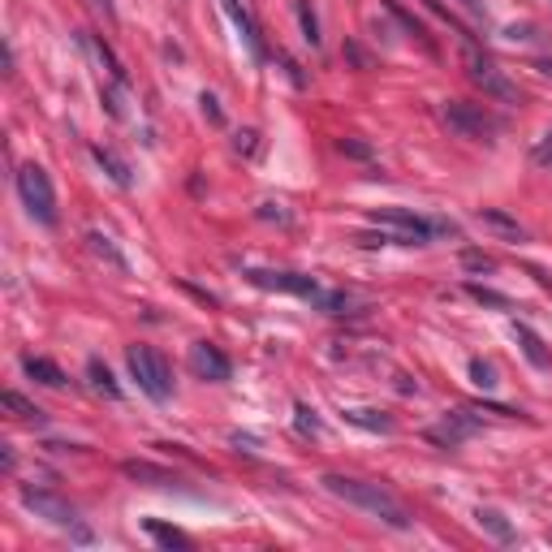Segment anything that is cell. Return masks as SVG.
<instances>
[{
    "instance_id": "obj_5",
    "label": "cell",
    "mask_w": 552,
    "mask_h": 552,
    "mask_svg": "<svg viewBox=\"0 0 552 552\" xmlns=\"http://www.w3.org/2000/svg\"><path fill=\"white\" fill-rule=\"evenodd\" d=\"M462 61H466V78H471L483 95H492V100H501V104H522V91L505 78V69L479 44H471V39H466V48H462Z\"/></svg>"
},
{
    "instance_id": "obj_10",
    "label": "cell",
    "mask_w": 552,
    "mask_h": 552,
    "mask_svg": "<svg viewBox=\"0 0 552 552\" xmlns=\"http://www.w3.org/2000/svg\"><path fill=\"white\" fill-rule=\"evenodd\" d=\"M220 9L229 13L233 31H238V39L246 44V52H251V61H255V65H264V61H268V44H264V31H259V22H255L251 5H246V0H220Z\"/></svg>"
},
{
    "instance_id": "obj_3",
    "label": "cell",
    "mask_w": 552,
    "mask_h": 552,
    "mask_svg": "<svg viewBox=\"0 0 552 552\" xmlns=\"http://www.w3.org/2000/svg\"><path fill=\"white\" fill-rule=\"evenodd\" d=\"M126 367H130V376L138 380V389H143L151 402H169L173 397V367L156 345H130Z\"/></svg>"
},
{
    "instance_id": "obj_25",
    "label": "cell",
    "mask_w": 552,
    "mask_h": 552,
    "mask_svg": "<svg viewBox=\"0 0 552 552\" xmlns=\"http://www.w3.org/2000/svg\"><path fill=\"white\" fill-rule=\"evenodd\" d=\"M466 294H471L475 302H483V307H501V311H514V302H509L505 294H496V289H483V285H466Z\"/></svg>"
},
{
    "instance_id": "obj_2",
    "label": "cell",
    "mask_w": 552,
    "mask_h": 552,
    "mask_svg": "<svg viewBox=\"0 0 552 552\" xmlns=\"http://www.w3.org/2000/svg\"><path fill=\"white\" fill-rule=\"evenodd\" d=\"M367 220L380 229H393L397 246H427L436 233H458L453 220H427V216H414L410 207H371Z\"/></svg>"
},
{
    "instance_id": "obj_27",
    "label": "cell",
    "mask_w": 552,
    "mask_h": 552,
    "mask_svg": "<svg viewBox=\"0 0 552 552\" xmlns=\"http://www.w3.org/2000/svg\"><path fill=\"white\" fill-rule=\"evenodd\" d=\"M531 164H535V169H552V130L531 147Z\"/></svg>"
},
{
    "instance_id": "obj_20",
    "label": "cell",
    "mask_w": 552,
    "mask_h": 552,
    "mask_svg": "<svg viewBox=\"0 0 552 552\" xmlns=\"http://www.w3.org/2000/svg\"><path fill=\"white\" fill-rule=\"evenodd\" d=\"M294 13H298V26H302V39L311 48H320V18H315V0H294Z\"/></svg>"
},
{
    "instance_id": "obj_17",
    "label": "cell",
    "mask_w": 552,
    "mask_h": 552,
    "mask_svg": "<svg viewBox=\"0 0 552 552\" xmlns=\"http://www.w3.org/2000/svg\"><path fill=\"white\" fill-rule=\"evenodd\" d=\"M514 337H518V345H522V354L531 358V367H540V371H548V367H552V354L544 350V341L535 337L527 324H514Z\"/></svg>"
},
{
    "instance_id": "obj_9",
    "label": "cell",
    "mask_w": 552,
    "mask_h": 552,
    "mask_svg": "<svg viewBox=\"0 0 552 552\" xmlns=\"http://www.w3.org/2000/svg\"><path fill=\"white\" fill-rule=\"evenodd\" d=\"M246 281L259 285V289H272V294H294V298H307V302H320L324 298V285L307 272H272V268H251Z\"/></svg>"
},
{
    "instance_id": "obj_18",
    "label": "cell",
    "mask_w": 552,
    "mask_h": 552,
    "mask_svg": "<svg viewBox=\"0 0 552 552\" xmlns=\"http://www.w3.org/2000/svg\"><path fill=\"white\" fill-rule=\"evenodd\" d=\"M0 406H5L13 419H22V423H44V410H39L35 402H26V397L18 389H5V397H0Z\"/></svg>"
},
{
    "instance_id": "obj_8",
    "label": "cell",
    "mask_w": 552,
    "mask_h": 552,
    "mask_svg": "<svg viewBox=\"0 0 552 552\" xmlns=\"http://www.w3.org/2000/svg\"><path fill=\"white\" fill-rule=\"evenodd\" d=\"M483 427V419H479V410L475 406H462V410H449V414H440V423H432L427 427V440H432L436 449H462L466 440H471L475 432Z\"/></svg>"
},
{
    "instance_id": "obj_24",
    "label": "cell",
    "mask_w": 552,
    "mask_h": 552,
    "mask_svg": "<svg viewBox=\"0 0 552 552\" xmlns=\"http://www.w3.org/2000/svg\"><path fill=\"white\" fill-rule=\"evenodd\" d=\"M471 380L479 384L483 393H492L496 384H501V371H496V367L488 363V358H471Z\"/></svg>"
},
{
    "instance_id": "obj_6",
    "label": "cell",
    "mask_w": 552,
    "mask_h": 552,
    "mask_svg": "<svg viewBox=\"0 0 552 552\" xmlns=\"http://www.w3.org/2000/svg\"><path fill=\"white\" fill-rule=\"evenodd\" d=\"M440 121L458 138H475V143H492L501 134V117H492L488 108L471 100H445L440 104Z\"/></svg>"
},
{
    "instance_id": "obj_22",
    "label": "cell",
    "mask_w": 552,
    "mask_h": 552,
    "mask_svg": "<svg viewBox=\"0 0 552 552\" xmlns=\"http://www.w3.org/2000/svg\"><path fill=\"white\" fill-rule=\"evenodd\" d=\"M479 527L483 531H488V535H496V540H501V544H509V540H518V531L514 527H509V522H505V514H496V509H479Z\"/></svg>"
},
{
    "instance_id": "obj_32",
    "label": "cell",
    "mask_w": 552,
    "mask_h": 552,
    "mask_svg": "<svg viewBox=\"0 0 552 552\" xmlns=\"http://www.w3.org/2000/svg\"><path fill=\"white\" fill-rule=\"evenodd\" d=\"M255 138H259L255 130H242V134H238V143H233V147H238V151H246V156H251V151H255Z\"/></svg>"
},
{
    "instance_id": "obj_21",
    "label": "cell",
    "mask_w": 552,
    "mask_h": 552,
    "mask_svg": "<svg viewBox=\"0 0 552 552\" xmlns=\"http://www.w3.org/2000/svg\"><path fill=\"white\" fill-rule=\"evenodd\" d=\"M143 531H147L160 548H190V535H182L177 527H164V522H156V518H143Z\"/></svg>"
},
{
    "instance_id": "obj_12",
    "label": "cell",
    "mask_w": 552,
    "mask_h": 552,
    "mask_svg": "<svg viewBox=\"0 0 552 552\" xmlns=\"http://www.w3.org/2000/svg\"><path fill=\"white\" fill-rule=\"evenodd\" d=\"M479 225L492 229V233H501L505 242H527V229H522L509 212H501V207H479Z\"/></svg>"
},
{
    "instance_id": "obj_11",
    "label": "cell",
    "mask_w": 552,
    "mask_h": 552,
    "mask_svg": "<svg viewBox=\"0 0 552 552\" xmlns=\"http://www.w3.org/2000/svg\"><path fill=\"white\" fill-rule=\"evenodd\" d=\"M190 371H195L199 380L225 384V380L233 376V363H229V354L220 350V345H212V341H195V345H190Z\"/></svg>"
},
{
    "instance_id": "obj_26",
    "label": "cell",
    "mask_w": 552,
    "mask_h": 552,
    "mask_svg": "<svg viewBox=\"0 0 552 552\" xmlns=\"http://www.w3.org/2000/svg\"><path fill=\"white\" fill-rule=\"evenodd\" d=\"M294 427H298L302 436H320V419H315V410H311L307 402L294 406Z\"/></svg>"
},
{
    "instance_id": "obj_7",
    "label": "cell",
    "mask_w": 552,
    "mask_h": 552,
    "mask_svg": "<svg viewBox=\"0 0 552 552\" xmlns=\"http://www.w3.org/2000/svg\"><path fill=\"white\" fill-rule=\"evenodd\" d=\"M18 501H22L26 509H31L35 518L52 522V527L74 531L78 540H91V531H87V527H78V509H74V501H65L61 492H52V488H31V483H22V488H18Z\"/></svg>"
},
{
    "instance_id": "obj_33",
    "label": "cell",
    "mask_w": 552,
    "mask_h": 552,
    "mask_svg": "<svg viewBox=\"0 0 552 552\" xmlns=\"http://www.w3.org/2000/svg\"><path fill=\"white\" fill-rule=\"evenodd\" d=\"M264 220H289L285 212H281V203H264V212H259Z\"/></svg>"
},
{
    "instance_id": "obj_30",
    "label": "cell",
    "mask_w": 552,
    "mask_h": 552,
    "mask_svg": "<svg viewBox=\"0 0 552 552\" xmlns=\"http://www.w3.org/2000/svg\"><path fill=\"white\" fill-rule=\"evenodd\" d=\"M341 151H345V156H354V160H371V147L358 143V138H341Z\"/></svg>"
},
{
    "instance_id": "obj_29",
    "label": "cell",
    "mask_w": 552,
    "mask_h": 552,
    "mask_svg": "<svg viewBox=\"0 0 552 552\" xmlns=\"http://www.w3.org/2000/svg\"><path fill=\"white\" fill-rule=\"evenodd\" d=\"M199 104H203V117L212 121V126H225V113H220V104H216V95H199Z\"/></svg>"
},
{
    "instance_id": "obj_16",
    "label": "cell",
    "mask_w": 552,
    "mask_h": 552,
    "mask_svg": "<svg viewBox=\"0 0 552 552\" xmlns=\"http://www.w3.org/2000/svg\"><path fill=\"white\" fill-rule=\"evenodd\" d=\"M87 251H91V255H100L104 264H113L117 272H130L126 255H121L117 246H113V238H108V233H100V229H91V233H87Z\"/></svg>"
},
{
    "instance_id": "obj_1",
    "label": "cell",
    "mask_w": 552,
    "mask_h": 552,
    "mask_svg": "<svg viewBox=\"0 0 552 552\" xmlns=\"http://www.w3.org/2000/svg\"><path fill=\"white\" fill-rule=\"evenodd\" d=\"M320 483H324V492L337 496V501L354 505V509H367V514L380 518L384 527H393V531H410L414 527V514L406 509V501L393 488H384V483L354 479V475H324Z\"/></svg>"
},
{
    "instance_id": "obj_34",
    "label": "cell",
    "mask_w": 552,
    "mask_h": 552,
    "mask_svg": "<svg viewBox=\"0 0 552 552\" xmlns=\"http://www.w3.org/2000/svg\"><path fill=\"white\" fill-rule=\"evenodd\" d=\"M91 9H100L104 18H113V0H91Z\"/></svg>"
},
{
    "instance_id": "obj_19",
    "label": "cell",
    "mask_w": 552,
    "mask_h": 552,
    "mask_svg": "<svg viewBox=\"0 0 552 552\" xmlns=\"http://www.w3.org/2000/svg\"><path fill=\"white\" fill-rule=\"evenodd\" d=\"M87 380H91V389H95V393H104V397H108V402H117V397H121V384L113 380V371H108V367L100 363V358H91V363H87Z\"/></svg>"
},
{
    "instance_id": "obj_14",
    "label": "cell",
    "mask_w": 552,
    "mask_h": 552,
    "mask_svg": "<svg viewBox=\"0 0 552 552\" xmlns=\"http://www.w3.org/2000/svg\"><path fill=\"white\" fill-rule=\"evenodd\" d=\"M91 156L100 160V169H104L108 177H113V182H117L121 190H130V186H134V173H130V164L121 160L113 147H91Z\"/></svg>"
},
{
    "instance_id": "obj_23",
    "label": "cell",
    "mask_w": 552,
    "mask_h": 552,
    "mask_svg": "<svg viewBox=\"0 0 552 552\" xmlns=\"http://www.w3.org/2000/svg\"><path fill=\"white\" fill-rule=\"evenodd\" d=\"M345 419L354 427H367V432H393V419L384 410H345Z\"/></svg>"
},
{
    "instance_id": "obj_13",
    "label": "cell",
    "mask_w": 552,
    "mask_h": 552,
    "mask_svg": "<svg viewBox=\"0 0 552 552\" xmlns=\"http://www.w3.org/2000/svg\"><path fill=\"white\" fill-rule=\"evenodd\" d=\"M22 371H26L31 380L48 384V389H65V384H69V376H65V371H61L57 363H52V358H35V354H26V358H22Z\"/></svg>"
},
{
    "instance_id": "obj_4",
    "label": "cell",
    "mask_w": 552,
    "mask_h": 552,
    "mask_svg": "<svg viewBox=\"0 0 552 552\" xmlns=\"http://www.w3.org/2000/svg\"><path fill=\"white\" fill-rule=\"evenodd\" d=\"M18 199L26 207V216L35 220V225L52 229L61 220L57 212V190H52V177L48 169H39V164H22L18 169Z\"/></svg>"
},
{
    "instance_id": "obj_28",
    "label": "cell",
    "mask_w": 552,
    "mask_h": 552,
    "mask_svg": "<svg viewBox=\"0 0 552 552\" xmlns=\"http://www.w3.org/2000/svg\"><path fill=\"white\" fill-rule=\"evenodd\" d=\"M462 268H466V272H492L496 259L483 255V251H462Z\"/></svg>"
},
{
    "instance_id": "obj_31",
    "label": "cell",
    "mask_w": 552,
    "mask_h": 552,
    "mask_svg": "<svg viewBox=\"0 0 552 552\" xmlns=\"http://www.w3.org/2000/svg\"><path fill=\"white\" fill-rule=\"evenodd\" d=\"M458 5L471 13V18H479V22H488V9H483V0H458Z\"/></svg>"
},
{
    "instance_id": "obj_15",
    "label": "cell",
    "mask_w": 552,
    "mask_h": 552,
    "mask_svg": "<svg viewBox=\"0 0 552 552\" xmlns=\"http://www.w3.org/2000/svg\"><path fill=\"white\" fill-rule=\"evenodd\" d=\"M121 471H126L130 479H138V483H151V488H169V483H177L173 471H164V466H151V462H121Z\"/></svg>"
}]
</instances>
